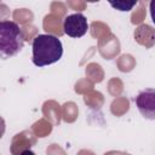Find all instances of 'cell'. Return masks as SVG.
I'll list each match as a JSON object with an SVG mask.
<instances>
[{"label": "cell", "mask_w": 155, "mask_h": 155, "mask_svg": "<svg viewBox=\"0 0 155 155\" xmlns=\"http://www.w3.org/2000/svg\"><path fill=\"white\" fill-rule=\"evenodd\" d=\"M33 63L42 68L58 62L63 54L61 40L52 34H39L33 39Z\"/></svg>", "instance_id": "1"}, {"label": "cell", "mask_w": 155, "mask_h": 155, "mask_svg": "<svg viewBox=\"0 0 155 155\" xmlns=\"http://www.w3.org/2000/svg\"><path fill=\"white\" fill-rule=\"evenodd\" d=\"M24 46V34L13 21H0V58L8 59L18 54Z\"/></svg>", "instance_id": "2"}, {"label": "cell", "mask_w": 155, "mask_h": 155, "mask_svg": "<svg viewBox=\"0 0 155 155\" xmlns=\"http://www.w3.org/2000/svg\"><path fill=\"white\" fill-rule=\"evenodd\" d=\"M87 30L88 22L82 13H71L63 19V31L70 38H81Z\"/></svg>", "instance_id": "3"}, {"label": "cell", "mask_w": 155, "mask_h": 155, "mask_svg": "<svg viewBox=\"0 0 155 155\" xmlns=\"http://www.w3.org/2000/svg\"><path fill=\"white\" fill-rule=\"evenodd\" d=\"M139 113L150 120L155 119V91L154 88H148L142 91L134 99Z\"/></svg>", "instance_id": "4"}, {"label": "cell", "mask_w": 155, "mask_h": 155, "mask_svg": "<svg viewBox=\"0 0 155 155\" xmlns=\"http://www.w3.org/2000/svg\"><path fill=\"white\" fill-rule=\"evenodd\" d=\"M109 4L110 6H113L119 11H130L137 4V1H116V2H109Z\"/></svg>", "instance_id": "5"}, {"label": "cell", "mask_w": 155, "mask_h": 155, "mask_svg": "<svg viewBox=\"0 0 155 155\" xmlns=\"http://www.w3.org/2000/svg\"><path fill=\"white\" fill-rule=\"evenodd\" d=\"M4 132H5V122H4V120L0 117V138L2 137Z\"/></svg>", "instance_id": "6"}, {"label": "cell", "mask_w": 155, "mask_h": 155, "mask_svg": "<svg viewBox=\"0 0 155 155\" xmlns=\"http://www.w3.org/2000/svg\"><path fill=\"white\" fill-rule=\"evenodd\" d=\"M19 155H35V153H34V151H31L30 149H25V150H23Z\"/></svg>", "instance_id": "7"}]
</instances>
